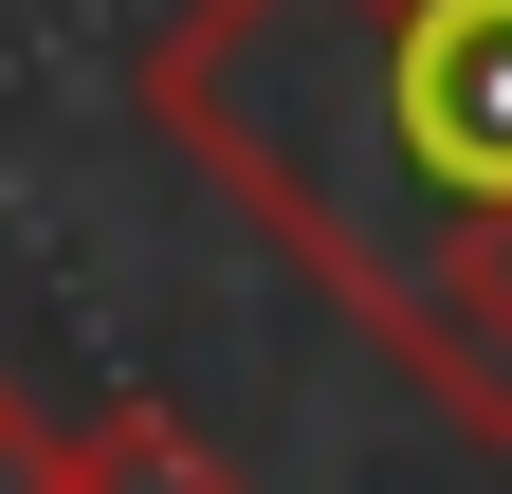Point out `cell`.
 Segmentation results:
<instances>
[{
    "label": "cell",
    "mask_w": 512,
    "mask_h": 494,
    "mask_svg": "<svg viewBox=\"0 0 512 494\" xmlns=\"http://www.w3.org/2000/svg\"><path fill=\"white\" fill-rule=\"evenodd\" d=\"M19 494H238V476H220V440L183 403H92V421L19 440Z\"/></svg>",
    "instance_id": "obj_2"
},
{
    "label": "cell",
    "mask_w": 512,
    "mask_h": 494,
    "mask_svg": "<svg viewBox=\"0 0 512 494\" xmlns=\"http://www.w3.org/2000/svg\"><path fill=\"white\" fill-rule=\"evenodd\" d=\"M128 110L512 458V0H183Z\"/></svg>",
    "instance_id": "obj_1"
}]
</instances>
